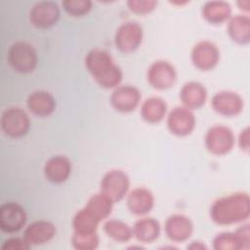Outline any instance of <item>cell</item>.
Instances as JSON below:
<instances>
[{
	"instance_id": "1",
	"label": "cell",
	"mask_w": 250,
	"mask_h": 250,
	"mask_svg": "<svg viewBox=\"0 0 250 250\" xmlns=\"http://www.w3.org/2000/svg\"><path fill=\"white\" fill-rule=\"evenodd\" d=\"M219 225H229L246 219L249 215V198L245 193H233L214 202L210 212Z\"/></svg>"
},
{
	"instance_id": "32",
	"label": "cell",
	"mask_w": 250,
	"mask_h": 250,
	"mask_svg": "<svg viewBox=\"0 0 250 250\" xmlns=\"http://www.w3.org/2000/svg\"><path fill=\"white\" fill-rule=\"evenodd\" d=\"M157 4L155 1H130L128 5L130 9L136 13H148L154 9V6Z\"/></svg>"
},
{
	"instance_id": "19",
	"label": "cell",
	"mask_w": 250,
	"mask_h": 250,
	"mask_svg": "<svg viewBox=\"0 0 250 250\" xmlns=\"http://www.w3.org/2000/svg\"><path fill=\"white\" fill-rule=\"evenodd\" d=\"M152 193L144 188H138L132 190L128 196L127 203L130 211L137 215H143L152 208L153 206Z\"/></svg>"
},
{
	"instance_id": "15",
	"label": "cell",
	"mask_w": 250,
	"mask_h": 250,
	"mask_svg": "<svg viewBox=\"0 0 250 250\" xmlns=\"http://www.w3.org/2000/svg\"><path fill=\"white\" fill-rule=\"evenodd\" d=\"M212 106L218 113L231 116L241 111L242 100L236 93L220 92L213 97Z\"/></svg>"
},
{
	"instance_id": "21",
	"label": "cell",
	"mask_w": 250,
	"mask_h": 250,
	"mask_svg": "<svg viewBox=\"0 0 250 250\" xmlns=\"http://www.w3.org/2000/svg\"><path fill=\"white\" fill-rule=\"evenodd\" d=\"M160 233V226L157 221L152 218H144L136 222L133 228V235L138 240L149 243L155 240Z\"/></svg>"
},
{
	"instance_id": "4",
	"label": "cell",
	"mask_w": 250,
	"mask_h": 250,
	"mask_svg": "<svg viewBox=\"0 0 250 250\" xmlns=\"http://www.w3.org/2000/svg\"><path fill=\"white\" fill-rule=\"evenodd\" d=\"M29 125V118L21 108L10 107L2 113L1 127L7 136L22 137L28 132Z\"/></svg>"
},
{
	"instance_id": "10",
	"label": "cell",
	"mask_w": 250,
	"mask_h": 250,
	"mask_svg": "<svg viewBox=\"0 0 250 250\" xmlns=\"http://www.w3.org/2000/svg\"><path fill=\"white\" fill-rule=\"evenodd\" d=\"M60 17L59 7L54 2H38L30 10V21L40 28L54 25Z\"/></svg>"
},
{
	"instance_id": "18",
	"label": "cell",
	"mask_w": 250,
	"mask_h": 250,
	"mask_svg": "<svg viewBox=\"0 0 250 250\" xmlns=\"http://www.w3.org/2000/svg\"><path fill=\"white\" fill-rule=\"evenodd\" d=\"M27 107L35 115L47 116L54 111L56 101L50 93L36 91L29 95L27 99Z\"/></svg>"
},
{
	"instance_id": "5",
	"label": "cell",
	"mask_w": 250,
	"mask_h": 250,
	"mask_svg": "<svg viewBox=\"0 0 250 250\" xmlns=\"http://www.w3.org/2000/svg\"><path fill=\"white\" fill-rule=\"evenodd\" d=\"M129 188V179L120 170L108 171L101 182V192L112 201L121 200Z\"/></svg>"
},
{
	"instance_id": "22",
	"label": "cell",
	"mask_w": 250,
	"mask_h": 250,
	"mask_svg": "<svg viewBox=\"0 0 250 250\" xmlns=\"http://www.w3.org/2000/svg\"><path fill=\"white\" fill-rule=\"evenodd\" d=\"M166 112V104L160 98H149L143 104L142 116L150 123L159 122L163 119Z\"/></svg>"
},
{
	"instance_id": "12",
	"label": "cell",
	"mask_w": 250,
	"mask_h": 250,
	"mask_svg": "<svg viewBox=\"0 0 250 250\" xmlns=\"http://www.w3.org/2000/svg\"><path fill=\"white\" fill-rule=\"evenodd\" d=\"M191 60L196 67L202 70H208L218 63L219 51L213 43L202 41L194 46L191 53Z\"/></svg>"
},
{
	"instance_id": "13",
	"label": "cell",
	"mask_w": 250,
	"mask_h": 250,
	"mask_svg": "<svg viewBox=\"0 0 250 250\" xmlns=\"http://www.w3.org/2000/svg\"><path fill=\"white\" fill-rule=\"evenodd\" d=\"M111 104L116 110L129 112L134 110L140 103L141 94L139 90L130 85L121 86L115 89L111 96Z\"/></svg>"
},
{
	"instance_id": "25",
	"label": "cell",
	"mask_w": 250,
	"mask_h": 250,
	"mask_svg": "<svg viewBox=\"0 0 250 250\" xmlns=\"http://www.w3.org/2000/svg\"><path fill=\"white\" fill-rule=\"evenodd\" d=\"M104 227L106 234L116 241H128L133 236V229L121 221L109 220Z\"/></svg>"
},
{
	"instance_id": "31",
	"label": "cell",
	"mask_w": 250,
	"mask_h": 250,
	"mask_svg": "<svg viewBox=\"0 0 250 250\" xmlns=\"http://www.w3.org/2000/svg\"><path fill=\"white\" fill-rule=\"evenodd\" d=\"M30 247L24 238L12 237L6 239L2 244V249L4 250H26Z\"/></svg>"
},
{
	"instance_id": "23",
	"label": "cell",
	"mask_w": 250,
	"mask_h": 250,
	"mask_svg": "<svg viewBox=\"0 0 250 250\" xmlns=\"http://www.w3.org/2000/svg\"><path fill=\"white\" fill-rule=\"evenodd\" d=\"M112 202L113 201L111 199L101 192L100 194H95L92 196L85 208L95 218H97L99 221H102L110 214Z\"/></svg>"
},
{
	"instance_id": "8",
	"label": "cell",
	"mask_w": 250,
	"mask_h": 250,
	"mask_svg": "<svg viewBox=\"0 0 250 250\" xmlns=\"http://www.w3.org/2000/svg\"><path fill=\"white\" fill-rule=\"evenodd\" d=\"M232 132L225 126H214L207 132L205 143L207 149L216 154H224L229 151L233 146Z\"/></svg>"
},
{
	"instance_id": "17",
	"label": "cell",
	"mask_w": 250,
	"mask_h": 250,
	"mask_svg": "<svg viewBox=\"0 0 250 250\" xmlns=\"http://www.w3.org/2000/svg\"><path fill=\"white\" fill-rule=\"evenodd\" d=\"M71 171L69 160L62 155H57L50 158L44 167L46 178L53 183L64 182Z\"/></svg>"
},
{
	"instance_id": "30",
	"label": "cell",
	"mask_w": 250,
	"mask_h": 250,
	"mask_svg": "<svg viewBox=\"0 0 250 250\" xmlns=\"http://www.w3.org/2000/svg\"><path fill=\"white\" fill-rule=\"evenodd\" d=\"M62 5L64 7V10L69 15H73V16H81V15L87 14L91 9L90 1L68 0V1H63Z\"/></svg>"
},
{
	"instance_id": "26",
	"label": "cell",
	"mask_w": 250,
	"mask_h": 250,
	"mask_svg": "<svg viewBox=\"0 0 250 250\" xmlns=\"http://www.w3.org/2000/svg\"><path fill=\"white\" fill-rule=\"evenodd\" d=\"M100 221L95 218L86 208L76 213L73 219V228L76 232H95Z\"/></svg>"
},
{
	"instance_id": "20",
	"label": "cell",
	"mask_w": 250,
	"mask_h": 250,
	"mask_svg": "<svg viewBox=\"0 0 250 250\" xmlns=\"http://www.w3.org/2000/svg\"><path fill=\"white\" fill-rule=\"evenodd\" d=\"M181 100L187 108H197L204 104L207 93L203 85L198 82H188L184 85L180 93Z\"/></svg>"
},
{
	"instance_id": "3",
	"label": "cell",
	"mask_w": 250,
	"mask_h": 250,
	"mask_svg": "<svg viewBox=\"0 0 250 250\" xmlns=\"http://www.w3.org/2000/svg\"><path fill=\"white\" fill-rule=\"evenodd\" d=\"M8 62L18 72H30L37 64V54L31 45L25 42H16L9 49Z\"/></svg>"
},
{
	"instance_id": "11",
	"label": "cell",
	"mask_w": 250,
	"mask_h": 250,
	"mask_svg": "<svg viewBox=\"0 0 250 250\" xmlns=\"http://www.w3.org/2000/svg\"><path fill=\"white\" fill-rule=\"evenodd\" d=\"M167 125L171 133L177 136H186L193 130L195 119L188 108L176 107L170 112Z\"/></svg>"
},
{
	"instance_id": "24",
	"label": "cell",
	"mask_w": 250,
	"mask_h": 250,
	"mask_svg": "<svg viewBox=\"0 0 250 250\" xmlns=\"http://www.w3.org/2000/svg\"><path fill=\"white\" fill-rule=\"evenodd\" d=\"M230 7L225 2H208L205 4L202 15L210 22H222L229 17Z\"/></svg>"
},
{
	"instance_id": "2",
	"label": "cell",
	"mask_w": 250,
	"mask_h": 250,
	"mask_svg": "<svg viewBox=\"0 0 250 250\" xmlns=\"http://www.w3.org/2000/svg\"><path fill=\"white\" fill-rule=\"evenodd\" d=\"M86 67L96 81L104 88L117 86L122 79L121 69L114 64L110 54L95 49L88 53L85 60Z\"/></svg>"
},
{
	"instance_id": "9",
	"label": "cell",
	"mask_w": 250,
	"mask_h": 250,
	"mask_svg": "<svg viewBox=\"0 0 250 250\" xmlns=\"http://www.w3.org/2000/svg\"><path fill=\"white\" fill-rule=\"evenodd\" d=\"M147 80L157 89H167L176 80V71L168 62L158 61L153 62L147 71Z\"/></svg>"
},
{
	"instance_id": "27",
	"label": "cell",
	"mask_w": 250,
	"mask_h": 250,
	"mask_svg": "<svg viewBox=\"0 0 250 250\" xmlns=\"http://www.w3.org/2000/svg\"><path fill=\"white\" fill-rule=\"evenodd\" d=\"M249 21L247 17L237 16L231 20L229 25V32L231 38L239 43H245L249 40Z\"/></svg>"
},
{
	"instance_id": "14",
	"label": "cell",
	"mask_w": 250,
	"mask_h": 250,
	"mask_svg": "<svg viewBox=\"0 0 250 250\" xmlns=\"http://www.w3.org/2000/svg\"><path fill=\"white\" fill-rule=\"evenodd\" d=\"M193 230L192 223L184 215L170 216L165 223L167 236L177 242H182L189 238Z\"/></svg>"
},
{
	"instance_id": "28",
	"label": "cell",
	"mask_w": 250,
	"mask_h": 250,
	"mask_svg": "<svg viewBox=\"0 0 250 250\" xmlns=\"http://www.w3.org/2000/svg\"><path fill=\"white\" fill-rule=\"evenodd\" d=\"M99 237L95 232L80 233L74 232L72 236V244L77 249H93L98 246Z\"/></svg>"
},
{
	"instance_id": "29",
	"label": "cell",
	"mask_w": 250,
	"mask_h": 250,
	"mask_svg": "<svg viewBox=\"0 0 250 250\" xmlns=\"http://www.w3.org/2000/svg\"><path fill=\"white\" fill-rule=\"evenodd\" d=\"M215 249H238L241 248L234 233H220L214 239Z\"/></svg>"
},
{
	"instance_id": "7",
	"label": "cell",
	"mask_w": 250,
	"mask_h": 250,
	"mask_svg": "<svg viewBox=\"0 0 250 250\" xmlns=\"http://www.w3.org/2000/svg\"><path fill=\"white\" fill-rule=\"evenodd\" d=\"M143 29L138 22L123 23L116 31L115 45L121 52L130 53L136 50L142 42Z\"/></svg>"
},
{
	"instance_id": "6",
	"label": "cell",
	"mask_w": 250,
	"mask_h": 250,
	"mask_svg": "<svg viewBox=\"0 0 250 250\" xmlns=\"http://www.w3.org/2000/svg\"><path fill=\"white\" fill-rule=\"evenodd\" d=\"M26 222L24 209L18 203L6 202L0 207V229L7 233L19 231Z\"/></svg>"
},
{
	"instance_id": "16",
	"label": "cell",
	"mask_w": 250,
	"mask_h": 250,
	"mask_svg": "<svg viewBox=\"0 0 250 250\" xmlns=\"http://www.w3.org/2000/svg\"><path fill=\"white\" fill-rule=\"evenodd\" d=\"M56 233L55 226L47 221H36L30 224L24 231V239L29 245L48 242Z\"/></svg>"
}]
</instances>
